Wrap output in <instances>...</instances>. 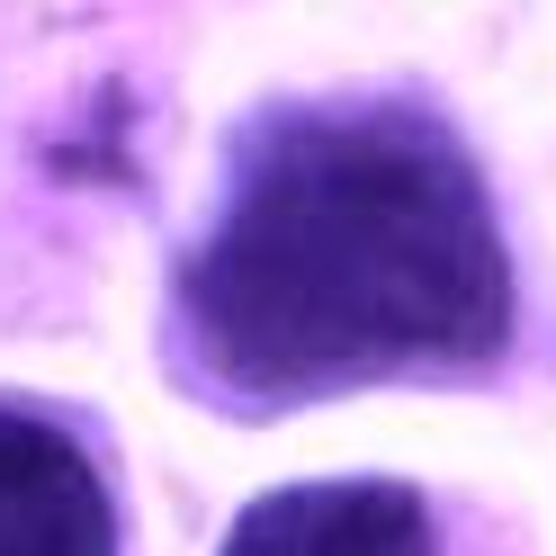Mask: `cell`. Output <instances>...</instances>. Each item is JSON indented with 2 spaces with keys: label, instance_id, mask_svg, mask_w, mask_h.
<instances>
[{
  "label": "cell",
  "instance_id": "1",
  "mask_svg": "<svg viewBox=\"0 0 556 556\" xmlns=\"http://www.w3.org/2000/svg\"><path fill=\"white\" fill-rule=\"evenodd\" d=\"M511 242L476 153L413 99H288L233 135L170 278V359L225 413L503 368Z\"/></svg>",
  "mask_w": 556,
  "mask_h": 556
},
{
  "label": "cell",
  "instance_id": "2",
  "mask_svg": "<svg viewBox=\"0 0 556 556\" xmlns=\"http://www.w3.org/2000/svg\"><path fill=\"white\" fill-rule=\"evenodd\" d=\"M0 556H126V511L81 422L0 395Z\"/></svg>",
  "mask_w": 556,
  "mask_h": 556
},
{
  "label": "cell",
  "instance_id": "3",
  "mask_svg": "<svg viewBox=\"0 0 556 556\" xmlns=\"http://www.w3.org/2000/svg\"><path fill=\"white\" fill-rule=\"evenodd\" d=\"M216 556H440V511L404 476H305L242 503Z\"/></svg>",
  "mask_w": 556,
  "mask_h": 556
}]
</instances>
